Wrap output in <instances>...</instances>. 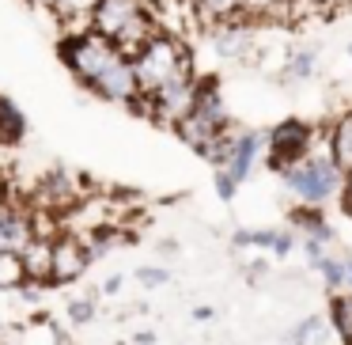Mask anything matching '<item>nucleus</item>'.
Here are the masks:
<instances>
[{
    "label": "nucleus",
    "mask_w": 352,
    "mask_h": 345,
    "mask_svg": "<svg viewBox=\"0 0 352 345\" xmlns=\"http://www.w3.org/2000/svg\"><path fill=\"white\" fill-rule=\"evenodd\" d=\"M349 57H352V46H349Z\"/></svg>",
    "instance_id": "obj_39"
},
{
    "label": "nucleus",
    "mask_w": 352,
    "mask_h": 345,
    "mask_svg": "<svg viewBox=\"0 0 352 345\" xmlns=\"http://www.w3.org/2000/svg\"><path fill=\"white\" fill-rule=\"evenodd\" d=\"M87 27L102 39H110L125 57H133L152 34H160L152 12L144 8V0H95Z\"/></svg>",
    "instance_id": "obj_1"
},
{
    "label": "nucleus",
    "mask_w": 352,
    "mask_h": 345,
    "mask_svg": "<svg viewBox=\"0 0 352 345\" xmlns=\"http://www.w3.org/2000/svg\"><path fill=\"white\" fill-rule=\"evenodd\" d=\"M23 137H27V118L19 114V107L8 95H0V145H19Z\"/></svg>",
    "instance_id": "obj_17"
},
{
    "label": "nucleus",
    "mask_w": 352,
    "mask_h": 345,
    "mask_svg": "<svg viewBox=\"0 0 352 345\" xmlns=\"http://www.w3.org/2000/svg\"><path fill=\"white\" fill-rule=\"evenodd\" d=\"M34 236V220L27 209L19 205H8V201H0V251H12L19 254V247Z\"/></svg>",
    "instance_id": "obj_10"
},
{
    "label": "nucleus",
    "mask_w": 352,
    "mask_h": 345,
    "mask_svg": "<svg viewBox=\"0 0 352 345\" xmlns=\"http://www.w3.org/2000/svg\"><path fill=\"white\" fill-rule=\"evenodd\" d=\"M50 262H54V236H31L19 247V266L27 281L50 284Z\"/></svg>",
    "instance_id": "obj_12"
},
{
    "label": "nucleus",
    "mask_w": 352,
    "mask_h": 345,
    "mask_svg": "<svg viewBox=\"0 0 352 345\" xmlns=\"http://www.w3.org/2000/svg\"><path fill=\"white\" fill-rule=\"evenodd\" d=\"M91 319H95V300H72V304H69V322L87 326Z\"/></svg>",
    "instance_id": "obj_27"
},
{
    "label": "nucleus",
    "mask_w": 352,
    "mask_h": 345,
    "mask_svg": "<svg viewBox=\"0 0 352 345\" xmlns=\"http://www.w3.org/2000/svg\"><path fill=\"white\" fill-rule=\"evenodd\" d=\"M326 337H329L326 315H307V319L288 334V345H326Z\"/></svg>",
    "instance_id": "obj_20"
},
{
    "label": "nucleus",
    "mask_w": 352,
    "mask_h": 345,
    "mask_svg": "<svg viewBox=\"0 0 352 345\" xmlns=\"http://www.w3.org/2000/svg\"><path fill=\"white\" fill-rule=\"evenodd\" d=\"M91 266V254H87L84 239L72 236V231H61L54 236V262H50V284H72L87 273Z\"/></svg>",
    "instance_id": "obj_7"
},
{
    "label": "nucleus",
    "mask_w": 352,
    "mask_h": 345,
    "mask_svg": "<svg viewBox=\"0 0 352 345\" xmlns=\"http://www.w3.org/2000/svg\"><path fill=\"white\" fill-rule=\"evenodd\" d=\"M137 281L144 284V289H160V284L170 281V273H167L163 266H140V269H137Z\"/></svg>",
    "instance_id": "obj_26"
},
{
    "label": "nucleus",
    "mask_w": 352,
    "mask_h": 345,
    "mask_svg": "<svg viewBox=\"0 0 352 345\" xmlns=\"http://www.w3.org/2000/svg\"><path fill=\"white\" fill-rule=\"evenodd\" d=\"M246 273H254V281H258V277H265L269 273V262H261V258H254L250 266H246Z\"/></svg>",
    "instance_id": "obj_31"
},
{
    "label": "nucleus",
    "mask_w": 352,
    "mask_h": 345,
    "mask_svg": "<svg viewBox=\"0 0 352 345\" xmlns=\"http://www.w3.org/2000/svg\"><path fill=\"white\" fill-rule=\"evenodd\" d=\"M318 273H322V281H326L329 296H333V292H349V262H344V258L326 254L322 266H318Z\"/></svg>",
    "instance_id": "obj_22"
},
{
    "label": "nucleus",
    "mask_w": 352,
    "mask_h": 345,
    "mask_svg": "<svg viewBox=\"0 0 352 345\" xmlns=\"http://www.w3.org/2000/svg\"><path fill=\"white\" fill-rule=\"evenodd\" d=\"M228 110H223V99H220V84L212 76H201L197 80V99H193L190 114L175 125L178 137L193 148V152H205L220 133H228Z\"/></svg>",
    "instance_id": "obj_3"
},
{
    "label": "nucleus",
    "mask_w": 352,
    "mask_h": 345,
    "mask_svg": "<svg viewBox=\"0 0 352 345\" xmlns=\"http://www.w3.org/2000/svg\"><path fill=\"white\" fill-rule=\"evenodd\" d=\"M122 273H114V277H107V284H102V292H107V296H114V292H122Z\"/></svg>",
    "instance_id": "obj_32"
},
{
    "label": "nucleus",
    "mask_w": 352,
    "mask_h": 345,
    "mask_svg": "<svg viewBox=\"0 0 352 345\" xmlns=\"http://www.w3.org/2000/svg\"><path fill=\"white\" fill-rule=\"evenodd\" d=\"M160 251H163V254H178V243H175V239H163Z\"/></svg>",
    "instance_id": "obj_36"
},
{
    "label": "nucleus",
    "mask_w": 352,
    "mask_h": 345,
    "mask_svg": "<svg viewBox=\"0 0 352 345\" xmlns=\"http://www.w3.org/2000/svg\"><path fill=\"white\" fill-rule=\"evenodd\" d=\"M0 201H4V198H0Z\"/></svg>",
    "instance_id": "obj_40"
},
{
    "label": "nucleus",
    "mask_w": 352,
    "mask_h": 345,
    "mask_svg": "<svg viewBox=\"0 0 352 345\" xmlns=\"http://www.w3.org/2000/svg\"><path fill=\"white\" fill-rule=\"evenodd\" d=\"M34 4H46L54 16H61L65 23L72 27L69 34H80V31H91L87 27V16H91L95 8V0H34Z\"/></svg>",
    "instance_id": "obj_16"
},
{
    "label": "nucleus",
    "mask_w": 352,
    "mask_h": 345,
    "mask_svg": "<svg viewBox=\"0 0 352 345\" xmlns=\"http://www.w3.org/2000/svg\"><path fill=\"white\" fill-rule=\"evenodd\" d=\"M212 50L220 57H231V61H239V57H246L254 50V34H250V23L246 19H228V23H212Z\"/></svg>",
    "instance_id": "obj_11"
},
{
    "label": "nucleus",
    "mask_w": 352,
    "mask_h": 345,
    "mask_svg": "<svg viewBox=\"0 0 352 345\" xmlns=\"http://www.w3.org/2000/svg\"><path fill=\"white\" fill-rule=\"evenodd\" d=\"M284 0H243V16L261 19V16H276Z\"/></svg>",
    "instance_id": "obj_25"
},
{
    "label": "nucleus",
    "mask_w": 352,
    "mask_h": 345,
    "mask_svg": "<svg viewBox=\"0 0 352 345\" xmlns=\"http://www.w3.org/2000/svg\"><path fill=\"white\" fill-rule=\"evenodd\" d=\"M344 262H349V292H352V258H344Z\"/></svg>",
    "instance_id": "obj_38"
},
{
    "label": "nucleus",
    "mask_w": 352,
    "mask_h": 345,
    "mask_svg": "<svg viewBox=\"0 0 352 345\" xmlns=\"http://www.w3.org/2000/svg\"><path fill=\"white\" fill-rule=\"evenodd\" d=\"M341 194H344V209L352 213V171L344 175V186H341Z\"/></svg>",
    "instance_id": "obj_33"
},
{
    "label": "nucleus",
    "mask_w": 352,
    "mask_h": 345,
    "mask_svg": "<svg viewBox=\"0 0 352 345\" xmlns=\"http://www.w3.org/2000/svg\"><path fill=\"white\" fill-rule=\"evenodd\" d=\"M99 99H110V103H133L137 99V80H133V65H129V57H122V61H114L107 72H102L99 80H95V87H91Z\"/></svg>",
    "instance_id": "obj_9"
},
{
    "label": "nucleus",
    "mask_w": 352,
    "mask_h": 345,
    "mask_svg": "<svg viewBox=\"0 0 352 345\" xmlns=\"http://www.w3.org/2000/svg\"><path fill=\"white\" fill-rule=\"evenodd\" d=\"M38 198L46 201V205H54V209H69L72 201H76V194H72V178L65 175V171H57V175H50L46 182H42Z\"/></svg>",
    "instance_id": "obj_19"
},
{
    "label": "nucleus",
    "mask_w": 352,
    "mask_h": 345,
    "mask_svg": "<svg viewBox=\"0 0 352 345\" xmlns=\"http://www.w3.org/2000/svg\"><path fill=\"white\" fill-rule=\"evenodd\" d=\"M27 277H23V266H19V254L12 251H0V289H19Z\"/></svg>",
    "instance_id": "obj_23"
},
{
    "label": "nucleus",
    "mask_w": 352,
    "mask_h": 345,
    "mask_svg": "<svg viewBox=\"0 0 352 345\" xmlns=\"http://www.w3.org/2000/svg\"><path fill=\"white\" fill-rule=\"evenodd\" d=\"M122 57H125V54L114 46V42L102 39V34H95V31L69 34V39L61 42V61L69 65V72L87 87V92H91L95 80H99L114 61H122Z\"/></svg>",
    "instance_id": "obj_5"
},
{
    "label": "nucleus",
    "mask_w": 352,
    "mask_h": 345,
    "mask_svg": "<svg viewBox=\"0 0 352 345\" xmlns=\"http://www.w3.org/2000/svg\"><path fill=\"white\" fill-rule=\"evenodd\" d=\"M329 322L341 334V342L352 345V292H333V300H329Z\"/></svg>",
    "instance_id": "obj_21"
},
{
    "label": "nucleus",
    "mask_w": 352,
    "mask_h": 345,
    "mask_svg": "<svg viewBox=\"0 0 352 345\" xmlns=\"http://www.w3.org/2000/svg\"><path fill=\"white\" fill-rule=\"evenodd\" d=\"M318 8H337V4H349V0H314Z\"/></svg>",
    "instance_id": "obj_37"
},
{
    "label": "nucleus",
    "mask_w": 352,
    "mask_h": 345,
    "mask_svg": "<svg viewBox=\"0 0 352 345\" xmlns=\"http://www.w3.org/2000/svg\"><path fill=\"white\" fill-rule=\"evenodd\" d=\"M292 247H296V231L292 228H276V239H273V247H269V251L276 254V258H284V254H292Z\"/></svg>",
    "instance_id": "obj_30"
},
{
    "label": "nucleus",
    "mask_w": 352,
    "mask_h": 345,
    "mask_svg": "<svg viewBox=\"0 0 352 345\" xmlns=\"http://www.w3.org/2000/svg\"><path fill=\"white\" fill-rule=\"evenodd\" d=\"M129 65H133V80H137V92L140 95H152L160 84L175 80L178 72H190L182 42L170 39V34H163V31L152 34V39H148L144 46L129 57Z\"/></svg>",
    "instance_id": "obj_4"
},
{
    "label": "nucleus",
    "mask_w": 352,
    "mask_h": 345,
    "mask_svg": "<svg viewBox=\"0 0 352 345\" xmlns=\"http://www.w3.org/2000/svg\"><path fill=\"white\" fill-rule=\"evenodd\" d=\"M280 175V182L288 186V194H296L303 205H326L329 198H337L344 186V171L337 167L333 160H329V148L326 152H307L299 163H292V167H280L276 171Z\"/></svg>",
    "instance_id": "obj_2"
},
{
    "label": "nucleus",
    "mask_w": 352,
    "mask_h": 345,
    "mask_svg": "<svg viewBox=\"0 0 352 345\" xmlns=\"http://www.w3.org/2000/svg\"><path fill=\"white\" fill-rule=\"evenodd\" d=\"M261 152H265V133H261V129L235 133V140H231V156H228V167H223V171H228L235 182H246Z\"/></svg>",
    "instance_id": "obj_8"
},
{
    "label": "nucleus",
    "mask_w": 352,
    "mask_h": 345,
    "mask_svg": "<svg viewBox=\"0 0 352 345\" xmlns=\"http://www.w3.org/2000/svg\"><path fill=\"white\" fill-rule=\"evenodd\" d=\"M299 247H303V254H307V266L318 269L322 258H326V247H329V243H318V239H307V236H303V243H299Z\"/></svg>",
    "instance_id": "obj_29"
},
{
    "label": "nucleus",
    "mask_w": 352,
    "mask_h": 345,
    "mask_svg": "<svg viewBox=\"0 0 352 345\" xmlns=\"http://www.w3.org/2000/svg\"><path fill=\"white\" fill-rule=\"evenodd\" d=\"M276 239V228H239L235 231V247H273Z\"/></svg>",
    "instance_id": "obj_24"
},
{
    "label": "nucleus",
    "mask_w": 352,
    "mask_h": 345,
    "mask_svg": "<svg viewBox=\"0 0 352 345\" xmlns=\"http://www.w3.org/2000/svg\"><path fill=\"white\" fill-rule=\"evenodd\" d=\"M265 145H269V167L273 171L292 167L314 148V125L299 122V118H284L280 125H273L265 133Z\"/></svg>",
    "instance_id": "obj_6"
},
{
    "label": "nucleus",
    "mask_w": 352,
    "mask_h": 345,
    "mask_svg": "<svg viewBox=\"0 0 352 345\" xmlns=\"http://www.w3.org/2000/svg\"><path fill=\"white\" fill-rule=\"evenodd\" d=\"M137 345H155V334H152V330H140V334H137Z\"/></svg>",
    "instance_id": "obj_35"
},
{
    "label": "nucleus",
    "mask_w": 352,
    "mask_h": 345,
    "mask_svg": "<svg viewBox=\"0 0 352 345\" xmlns=\"http://www.w3.org/2000/svg\"><path fill=\"white\" fill-rule=\"evenodd\" d=\"M197 16L205 23H228V19H246L243 16V0H190Z\"/></svg>",
    "instance_id": "obj_18"
},
{
    "label": "nucleus",
    "mask_w": 352,
    "mask_h": 345,
    "mask_svg": "<svg viewBox=\"0 0 352 345\" xmlns=\"http://www.w3.org/2000/svg\"><path fill=\"white\" fill-rule=\"evenodd\" d=\"M288 216H292V231H303L307 239H318V243H333V228H329L318 205H299Z\"/></svg>",
    "instance_id": "obj_14"
},
{
    "label": "nucleus",
    "mask_w": 352,
    "mask_h": 345,
    "mask_svg": "<svg viewBox=\"0 0 352 345\" xmlns=\"http://www.w3.org/2000/svg\"><path fill=\"white\" fill-rule=\"evenodd\" d=\"M212 307H197V311H193V319H197V322H208V319H212Z\"/></svg>",
    "instance_id": "obj_34"
},
{
    "label": "nucleus",
    "mask_w": 352,
    "mask_h": 345,
    "mask_svg": "<svg viewBox=\"0 0 352 345\" xmlns=\"http://www.w3.org/2000/svg\"><path fill=\"white\" fill-rule=\"evenodd\" d=\"M216 194H220V201H235V194H239V182L223 167H216Z\"/></svg>",
    "instance_id": "obj_28"
},
{
    "label": "nucleus",
    "mask_w": 352,
    "mask_h": 345,
    "mask_svg": "<svg viewBox=\"0 0 352 345\" xmlns=\"http://www.w3.org/2000/svg\"><path fill=\"white\" fill-rule=\"evenodd\" d=\"M314 72H318V46H299V50H292L288 61H284L280 84H303Z\"/></svg>",
    "instance_id": "obj_15"
},
{
    "label": "nucleus",
    "mask_w": 352,
    "mask_h": 345,
    "mask_svg": "<svg viewBox=\"0 0 352 345\" xmlns=\"http://www.w3.org/2000/svg\"><path fill=\"white\" fill-rule=\"evenodd\" d=\"M326 148H329V160L349 175L352 171V110H344L326 133Z\"/></svg>",
    "instance_id": "obj_13"
}]
</instances>
